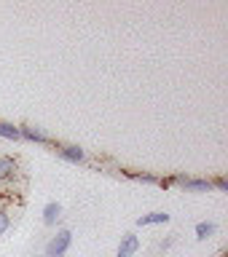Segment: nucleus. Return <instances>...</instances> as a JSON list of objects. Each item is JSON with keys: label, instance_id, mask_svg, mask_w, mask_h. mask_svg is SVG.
Returning <instances> with one entry per match:
<instances>
[{"label": "nucleus", "instance_id": "f257e3e1", "mask_svg": "<svg viewBox=\"0 0 228 257\" xmlns=\"http://www.w3.org/2000/svg\"><path fill=\"white\" fill-rule=\"evenodd\" d=\"M70 244H72V230L67 228L56 230V236H51L46 244V257H64L70 252Z\"/></svg>", "mask_w": 228, "mask_h": 257}, {"label": "nucleus", "instance_id": "f03ea898", "mask_svg": "<svg viewBox=\"0 0 228 257\" xmlns=\"http://www.w3.org/2000/svg\"><path fill=\"white\" fill-rule=\"evenodd\" d=\"M56 158L64 161V164H84L86 161V150L78 148V145H54Z\"/></svg>", "mask_w": 228, "mask_h": 257}, {"label": "nucleus", "instance_id": "7ed1b4c3", "mask_svg": "<svg viewBox=\"0 0 228 257\" xmlns=\"http://www.w3.org/2000/svg\"><path fill=\"white\" fill-rule=\"evenodd\" d=\"M169 182L180 185L185 193H207V190H212L209 180H196V177H172Z\"/></svg>", "mask_w": 228, "mask_h": 257}, {"label": "nucleus", "instance_id": "20e7f679", "mask_svg": "<svg viewBox=\"0 0 228 257\" xmlns=\"http://www.w3.org/2000/svg\"><path fill=\"white\" fill-rule=\"evenodd\" d=\"M16 172H19V164H16L14 156H0V188H6L8 182L16 180Z\"/></svg>", "mask_w": 228, "mask_h": 257}, {"label": "nucleus", "instance_id": "39448f33", "mask_svg": "<svg viewBox=\"0 0 228 257\" xmlns=\"http://www.w3.org/2000/svg\"><path fill=\"white\" fill-rule=\"evenodd\" d=\"M19 137L24 142H35V145H54V140L48 137L40 126H19Z\"/></svg>", "mask_w": 228, "mask_h": 257}, {"label": "nucleus", "instance_id": "423d86ee", "mask_svg": "<svg viewBox=\"0 0 228 257\" xmlns=\"http://www.w3.org/2000/svg\"><path fill=\"white\" fill-rule=\"evenodd\" d=\"M137 249H140V238H137V233H124V236H121L116 257H134Z\"/></svg>", "mask_w": 228, "mask_h": 257}, {"label": "nucleus", "instance_id": "0eeeda50", "mask_svg": "<svg viewBox=\"0 0 228 257\" xmlns=\"http://www.w3.org/2000/svg\"><path fill=\"white\" fill-rule=\"evenodd\" d=\"M59 217H62V204L59 201H48L43 206V225L46 228H54V225L59 222Z\"/></svg>", "mask_w": 228, "mask_h": 257}, {"label": "nucleus", "instance_id": "6e6552de", "mask_svg": "<svg viewBox=\"0 0 228 257\" xmlns=\"http://www.w3.org/2000/svg\"><path fill=\"white\" fill-rule=\"evenodd\" d=\"M169 220H172V217L167 212H150V214L137 217V225H140V228H150V225H167Z\"/></svg>", "mask_w": 228, "mask_h": 257}, {"label": "nucleus", "instance_id": "1a4fd4ad", "mask_svg": "<svg viewBox=\"0 0 228 257\" xmlns=\"http://www.w3.org/2000/svg\"><path fill=\"white\" fill-rule=\"evenodd\" d=\"M0 140H8V142H19V126L8 123V120H0Z\"/></svg>", "mask_w": 228, "mask_h": 257}, {"label": "nucleus", "instance_id": "9d476101", "mask_svg": "<svg viewBox=\"0 0 228 257\" xmlns=\"http://www.w3.org/2000/svg\"><path fill=\"white\" fill-rule=\"evenodd\" d=\"M217 233V225L215 222H196V238L199 241H204V238H209V236H215Z\"/></svg>", "mask_w": 228, "mask_h": 257}, {"label": "nucleus", "instance_id": "9b49d317", "mask_svg": "<svg viewBox=\"0 0 228 257\" xmlns=\"http://www.w3.org/2000/svg\"><path fill=\"white\" fill-rule=\"evenodd\" d=\"M8 228H11V214H8V209L0 206V236H3Z\"/></svg>", "mask_w": 228, "mask_h": 257}, {"label": "nucleus", "instance_id": "f8f14e48", "mask_svg": "<svg viewBox=\"0 0 228 257\" xmlns=\"http://www.w3.org/2000/svg\"><path fill=\"white\" fill-rule=\"evenodd\" d=\"M132 180L148 182V185H161V180H159V177H153V174H132Z\"/></svg>", "mask_w": 228, "mask_h": 257}, {"label": "nucleus", "instance_id": "ddd939ff", "mask_svg": "<svg viewBox=\"0 0 228 257\" xmlns=\"http://www.w3.org/2000/svg\"><path fill=\"white\" fill-rule=\"evenodd\" d=\"M209 185H212L215 190H223V193L228 190V182L223 180V177H217V180H209Z\"/></svg>", "mask_w": 228, "mask_h": 257}]
</instances>
